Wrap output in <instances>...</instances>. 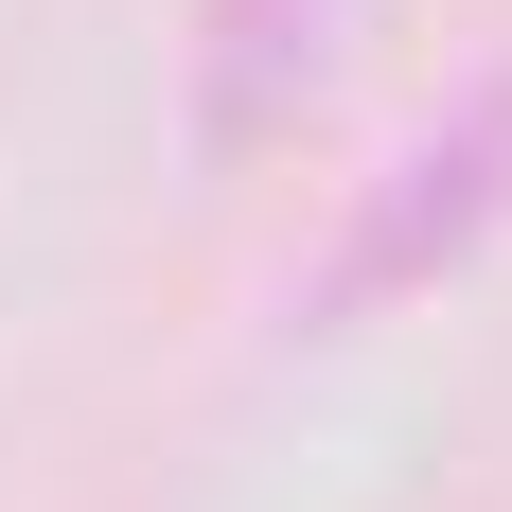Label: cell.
<instances>
[{
  "instance_id": "obj_1",
  "label": "cell",
  "mask_w": 512,
  "mask_h": 512,
  "mask_svg": "<svg viewBox=\"0 0 512 512\" xmlns=\"http://www.w3.org/2000/svg\"><path fill=\"white\" fill-rule=\"evenodd\" d=\"M495 212H512V71H477L442 124H407V159H389V177H371V212L336 230V265H318V336H354L371 301L442 283Z\"/></svg>"
},
{
  "instance_id": "obj_2",
  "label": "cell",
  "mask_w": 512,
  "mask_h": 512,
  "mask_svg": "<svg viewBox=\"0 0 512 512\" xmlns=\"http://www.w3.org/2000/svg\"><path fill=\"white\" fill-rule=\"evenodd\" d=\"M354 36H371V0H195V159L230 177V159L301 142L354 71Z\"/></svg>"
}]
</instances>
